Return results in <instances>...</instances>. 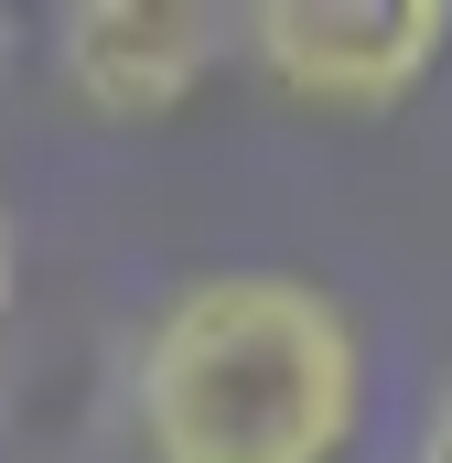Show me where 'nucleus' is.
<instances>
[{"mask_svg":"<svg viewBox=\"0 0 452 463\" xmlns=\"http://www.w3.org/2000/svg\"><path fill=\"white\" fill-rule=\"evenodd\" d=\"M259 76L313 118H388L431 87L452 43V0H259L237 11Z\"/></svg>","mask_w":452,"mask_h":463,"instance_id":"f03ea898","label":"nucleus"},{"mask_svg":"<svg viewBox=\"0 0 452 463\" xmlns=\"http://www.w3.org/2000/svg\"><path fill=\"white\" fill-rule=\"evenodd\" d=\"M226 43L237 11L216 0H76L54 22V76L87 118H173Z\"/></svg>","mask_w":452,"mask_h":463,"instance_id":"7ed1b4c3","label":"nucleus"},{"mask_svg":"<svg viewBox=\"0 0 452 463\" xmlns=\"http://www.w3.org/2000/svg\"><path fill=\"white\" fill-rule=\"evenodd\" d=\"M11 280H22V237H11V194H0V324H11Z\"/></svg>","mask_w":452,"mask_h":463,"instance_id":"39448f33","label":"nucleus"},{"mask_svg":"<svg viewBox=\"0 0 452 463\" xmlns=\"http://www.w3.org/2000/svg\"><path fill=\"white\" fill-rule=\"evenodd\" d=\"M151 463H344L366 420V345L302 269H205L129 355Z\"/></svg>","mask_w":452,"mask_h":463,"instance_id":"f257e3e1","label":"nucleus"},{"mask_svg":"<svg viewBox=\"0 0 452 463\" xmlns=\"http://www.w3.org/2000/svg\"><path fill=\"white\" fill-rule=\"evenodd\" d=\"M399 463H452V388L431 399V420H420V442H410Z\"/></svg>","mask_w":452,"mask_h":463,"instance_id":"20e7f679","label":"nucleus"}]
</instances>
